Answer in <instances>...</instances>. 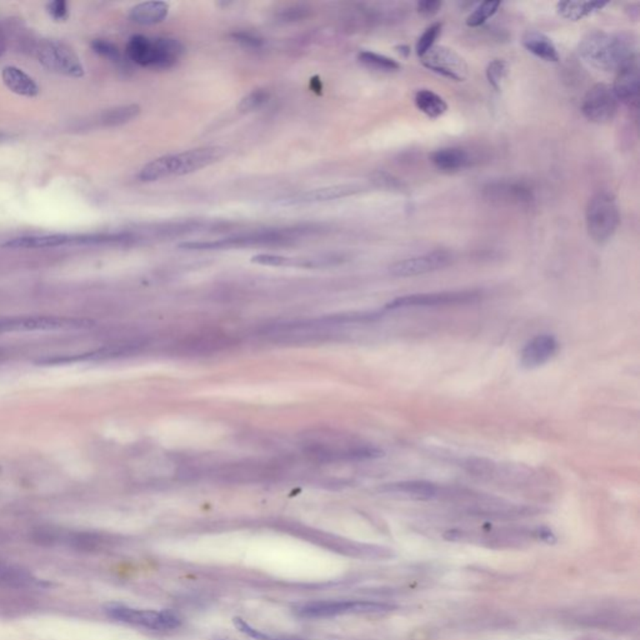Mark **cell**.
Wrapping results in <instances>:
<instances>
[{"label":"cell","mask_w":640,"mask_h":640,"mask_svg":"<svg viewBox=\"0 0 640 640\" xmlns=\"http://www.w3.org/2000/svg\"><path fill=\"white\" fill-rule=\"evenodd\" d=\"M36 58L47 69L63 76L80 78L84 76L83 64L73 49L56 41H43L36 47Z\"/></svg>","instance_id":"obj_6"},{"label":"cell","mask_w":640,"mask_h":640,"mask_svg":"<svg viewBox=\"0 0 640 640\" xmlns=\"http://www.w3.org/2000/svg\"><path fill=\"white\" fill-rule=\"evenodd\" d=\"M414 103L423 114L430 119L441 117L448 109L445 100L433 90L420 89L414 97Z\"/></svg>","instance_id":"obj_26"},{"label":"cell","mask_w":640,"mask_h":640,"mask_svg":"<svg viewBox=\"0 0 640 640\" xmlns=\"http://www.w3.org/2000/svg\"><path fill=\"white\" fill-rule=\"evenodd\" d=\"M452 261H453V256L450 253L444 252V250H435L432 253L408 258V259L394 263L389 268V272L392 276H398V278L423 276V274L447 268Z\"/></svg>","instance_id":"obj_13"},{"label":"cell","mask_w":640,"mask_h":640,"mask_svg":"<svg viewBox=\"0 0 640 640\" xmlns=\"http://www.w3.org/2000/svg\"><path fill=\"white\" fill-rule=\"evenodd\" d=\"M305 8H291V9H288L285 10L284 13L280 14V18L283 21H296V19H300L303 18L305 15Z\"/></svg>","instance_id":"obj_39"},{"label":"cell","mask_w":640,"mask_h":640,"mask_svg":"<svg viewBox=\"0 0 640 640\" xmlns=\"http://www.w3.org/2000/svg\"><path fill=\"white\" fill-rule=\"evenodd\" d=\"M49 15L56 21H65L68 18V3L65 0H56L47 5Z\"/></svg>","instance_id":"obj_36"},{"label":"cell","mask_w":640,"mask_h":640,"mask_svg":"<svg viewBox=\"0 0 640 640\" xmlns=\"http://www.w3.org/2000/svg\"><path fill=\"white\" fill-rule=\"evenodd\" d=\"M522 44L530 54L537 56L544 62L557 63L559 60V53H558L555 44L551 42L549 36H547L540 32H537V30L525 32L522 36Z\"/></svg>","instance_id":"obj_21"},{"label":"cell","mask_w":640,"mask_h":640,"mask_svg":"<svg viewBox=\"0 0 640 640\" xmlns=\"http://www.w3.org/2000/svg\"><path fill=\"white\" fill-rule=\"evenodd\" d=\"M639 64L638 56H635L617 71L613 91L619 102L630 108H637L639 100Z\"/></svg>","instance_id":"obj_16"},{"label":"cell","mask_w":640,"mask_h":640,"mask_svg":"<svg viewBox=\"0 0 640 640\" xmlns=\"http://www.w3.org/2000/svg\"><path fill=\"white\" fill-rule=\"evenodd\" d=\"M508 71H509L508 63L504 59H494L493 62L489 63L487 71H485L489 84L498 91L502 90L503 84L508 76Z\"/></svg>","instance_id":"obj_31"},{"label":"cell","mask_w":640,"mask_h":640,"mask_svg":"<svg viewBox=\"0 0 640 640\" xmlns=\"http://www.w3.org/2000/svg\"><path fill=\"white\" fill-rule=\"evenodd\" d=\"M0 583L10 586H29L36 583V579L29 571L21 569L19 566L8 564L0 562Z\"/></svg>","instance_id":"obj_27"},{"label":"cell","mask_w":640,"mask_h":640,"mask_svg":"<svg viewBox=\"0 0 640 640\" xmlns=\"http://www.w3.org/2000/svg\"><path fill=\"white\" fill-rule=\"evenodd\" d=\"M224 155L225 149L223 146H200L178 154L163 155L143 166L139 172L138 179L151 183L172 177H181L212 166L224 158Z\"/></svg>","instance_id":"obj_2"},{"label":"cell","mask_w":640,"mask_h":640,"mask_svg":"<svg viewBox=\"0 0 640 640\" xmlns=\"http://www.w3.org/2000/svg\"><path fill=\"white\" fill-rule=\"evenodd\" d=\"M559 351L557 338L551 334H539L524 345L519 363L524 369H537L555 357Z\"/></svg>","instance_id":"obj_15"},{"label":"cell","mask_w":640,"mask_h":640,"mask_svg":"<svg viewBox=\"0 0 640 640\" xmlns=\"http://www.w3.org/2000/svg\"><path fill=\"white\" fill-rule=\"evenodd\" d=\"M232 38L234 42L239 43L244 48L259 49L264 45V41L261 36L249 32H236L232 34Z\"/></svg>","instance_id":"obj_35"},{"label":"cell","mask_w":640,"mask_h":640,"mask_svg":"<svg viewBox=\"0 0 640 640\" xmlns=\"http://www.w3.org/2000/svg\"><path fill=\"white\" fill-rule=\"evenodd\" d=\"M392 609V606L375 602H317L299 606L296 609V614L307 619H320L343 614L386 613Z\"/></svg>","instance_id":"obj_7"},{"label":"cell","mask_w":640,"mask_h":640,"mask_svg":"<svg viewBox=\"0 0 640 640\" xmlns=\"http://www.w3.org/2000/svg\"><path fill=\"white\" fill-rule=\"evenodd\" d=\"M500 7V1H484L475 8L474 12H472L468 18H467V25L470 28H476L481 27L489 18L496 15L498 9Z\"/></svg>","instance_id":"obj_30"},{"label":"cell","mask_w":640,"mask_h":640,"mask_svg":"<svg viewBox=\"0 0 640 640\" xmlns=\"http://www.w3.org/2000/svg\"><path fill=\"white\" fill-rule=\"evenodd\" d=\"M269 93L267 90L256 89L249 93L247 97L243 98L239 103L238 109L241 113H250V111H258L262 108L264 104L268 102Z\"/></svg>","instance_id":"obj_33"},{"label":"cell","mask_w":640,"mask_h":640,"mask_svg":"<svg viewBox=\"0 0 640 640\" xmlns=\"http://www.w3.org/2000/svg\"><path fill=\"white\" fill-rule=\"evenodd\" d=\"M1 49H3V45H1V41H0V53H1Z\"/></svg>","instance_id":"obj_42"},{"label":"cell","mask_w":640,"mask_h":640,"mask_svg":"<svg viewBox=\"0 0 640 640\" xmlns=\"http://www.w3.org/2000/svg\"><path fill=\"white\" fill-rule=\"evenodd\" d=\"M91 322L79 318L25 316L0 319V334L24 331H79L91 327Z\"/></svg>","instance_id":"obj_4"},{"label":"cell","mask_w":640,"mask_h":640,"mask_svg":"<svg viewBox=\"0 0 640 640\" xmlns=\"http://www.w3.org/2000/svg\"><path fill=\"white\" fill-rule=\"evenodd\" d=\"M487 199L494 203L525 207L534 201V190L523 181H494L484 188Z\"/></svg>","instance_id":"obj_14"},{"label":"cell","mask_w":640,"mask_h":640,"mask_svg":"<svg viewBox=\"0 0 640 640\" xmlns=\"http://www.w3.org/2000/svg\"><path fill=\"white\" fill-rule=\"evenodd\" d=\"M606 1H559L557 4L558 14L562 15L564 19L571 21H578L584 19L589 15L597 13L606 7Z\"/></svg>","instance_id":"obj_25"},{"label":"cell","mask_w":640,"mask_h":640,"mask_svg":"<svg viewBox=\"0 0 640 640\" xmlns=\"http://www.w3.org/2000/svg\"><path fill=\"white\" fill-rule=\"evenodd\" d=\"M128 59L140 67L153 68L154 63V44L153 39L144 35H134L126 44Z\"/></svg>","instance_id":"obj_24"},{"label":"cell","mask_w":640,"mask_h":640,"mask_svg":"<svg viewBox=\"0 0 640 640\" xmlns=\"http://www.w3.org/2000/svg\"><path fill=\"white\" fill-rule=\"evenodd\" d=\"M380 492L406 496L413 500H430L439 496L441 488L427 481H404L386 484L380 488Z\"/></svg>","instance_id":"obj_18"},{"label":"cell","mask_w":640,"mask_h":640,"mask_svg":"<svg viewBox=\"0 0 640 640\" xmlns=\"http://www.w3.org/2000/svg\"><path fill=\"white\" fill-rule=\"evenodd\" d=\"M479 299L478 291L463 290V291H441V293H421L395 298L386 304V309H403V308H418V307H444L458 304L473 303Z\"/></svg>","instance_id":"obj_11"},{"label":"cell","mask_w":640,"mask_h":640,"mask_svg":"<svg viewBox=\"0 0 640 640\" xmlns=\"http://www.w3.org/2000/svg\"><path fill=\"white\" fill-rule=\"evenodd\" d=\"M433 166L443 173H455L469 168L473 163L470 153L463 148L449 146L441 148L432 154Z\"/></svg>","instance_id":"obj_19"},{"label":"cell","mask_w":640,"mask_h":640,"mask_svg":"<svg viewBox=\"0 0 640 640\" xmlns=\"http://www.w3.org/2000/svg\"><path fill=\"white\" fill-rule=\"evenodd\" d=\"M13 138V134L7 133V131H0V143H5L8 140Z\"/></svg>","instance_id":"obj_41"},{"label":"cell","mask_w":640,"mask_h":640,"mask_svg":"<svg viewBox=\"0 0 640 640\" xmlns=\"http://www.w3.org/2000/svg\"><path fill=\"white\" fill-rule=\"evenodd\" d=\"M1 472H3V469H1V467H0V474H1Z\"/></svg>","instance_id":"obj_43"},{"label":"cell","mask_w":640,"mask_h":640,"mask_svg":"<svg viewBox=\"0 0 640 640\" xmlns=\"http://www.w3.org/2000/svg\"><path fill=\"white\" fill-rule=\"evenodd\" d=\"M585 224L588 234L598 244H606L617 233L620 224L619 208L609 192L594 194L586 204Z\"/></svg>","instance_id":"obj_3"},{"label":"cell","mask_w":640,"mask_h":640,"mask_svg":"<svg viewBox=\"0 0 640 640\" xmlns=\"http://www.w3.org/2000/svg\"><path fill=\"white\" fill-rule=\"evenodd\" d=\"M115 234H50L21 236L7 241L3 247L9 249H45L56 248L63 245H89L115 243Z\"/></svg>","instance_id":"obj_5"},{"label":"cell","mask_w":640,"mask_h":640,"mask_svg":"<svg viewBox=\"0 0 640 640\" xmlns=\"http://www.w3.org/2000/svg\"><path fill=\"white\" fill-rule=\"evenodd\" d=\"M233 623L234 626L241 630V633L247 634L250 638H253L255 640H278L269 637L267 634L262 633L261 630H256L254 628L249 626L248 623L245 620L241 619V618H234L233 619Z\"/></svg>","instance_id":"obj_37"},{"label":"cell","mask_w":640,"mask_h":640,"mask_svg":"<svg viewBox=\"0 0 640 640\" xmlns=\"http://www.w3.org/2000/svg\"><path fill=\"white\" fill-rule=\"evenodd\" d=\"M1 78L8 89L18 96L33 98L39 93L34 79L16 67H5L1 71Z\"/></svg>","instance_id":"obj_23"},{"label":"cell","mask_w":640,"mask_h":640,"mask_svg":"<svg viewBox=\"0 0 640 640\" xmlns=\"http://www.w3.org/2000/svg\"><path fill=\"white\" fill-rule=\"evenodd\" d=\"M139 114H140V107L131 104V105H124V107H119V108L105 111L100 120L107 126H115V125L125 124L131 122L138 117Z\"/></svg>","instance_id":"obj_28"},{"label":"cell","mask_w":640,"mask_h":640,"mask_svg":"<svg viewBox=\"0 0 640 640\" xmlns=\"http://www.w3.org/2000/svg\"><path fill=\"white\" fill-rule=\"evenodd\" d=\"M441 28H443L441 23H434L430 27L426 29V32L423 34L420 35V38L417 42V48H415L417 54L419 58L424 56L428 50H430L435 45V41L441 35Z\"/></svg>","instance_id":"obj_32"},{"label":"cell","mask_w":640,"mask_h":640,"mask_svg":"<svg viewBox=\"0 0 640 640\" xmlns=\"http://www.w3.org/2000/svg\"><path fill=\"white\" fill-rule=\"evenodd\" d=\"M111 619L133 626H144L153 630H170L180 626L177 614L170 610H139L128 606H109L105 609Z\"/></svg>","instance_id":"obj_9"},{"label":"cell","mask_w":640,"mask_h":640,"mask_svg":"<svg viewBox=\"0 0 640 640\" xmlns=\"http://www.w3.org/2000/svg\"><path fill=\"white\" fill-rule=\"evenodd\" d=\"M441 7H443L441 1H438V0H424V1L418 3L417 10H418L419 14L424 15V16H433L441 10Z\"/></svg>","instance_id":"obj_38"},{"label":"cell","mask_w":640,"mask_h":640,"mask_svg":"<svg viewBox=\"0 0 640 640\" xmlns=\"http://www.w3.org/2000/svg\"><path fill=\"white\" fill-rule=\"evenodd\" d=\"M290 232L285 230H263L248 234L238 235L227 239L210 241H193L180 244L179 248L186 250H218V249L243 248L254 245H269L285 243L290 239Z\"/></svg>","instance_id":"obj_8"},{"label":"cell","mask_w":640,"mask_h":640,"mask_svg":"<svg viewBox=\"0 0 640 640\" xmlns=\"http://www.w3.org/2000/svg\"><path fill=\"white\" fill-rule=\"evenodd\" d=\"M154 64L155 69H169L184 54L183 44L173 38H154Z\"/></svg>","instance_id":"obj_20"},{"label":"cell","mask_w":640,"mask_h":640,"mask_svg":"<svg viewBox=\"0 0 640 640\" xmlns=\"http://www.w3.org/2000/svg\"><path fill=\"white\" fill-rule=\"evenodd\" d=\"M362 190L363 188L360 186H355V184L325 186V188H318V189H311L308 192H300V193L290 195L280 200L279 203L282 206L317 204V203H323V201L348 198L351 195L360 193Z\"/></svg>","instance_id":"obj_17"},{"label":"cell","mask_w":640,"mask_h":640,"mask_svg":"<svg viewBox=\"0 0 640 640\" xmlns=\"http://www.w3.org/2000/svg\"><path fill=\"white\" fill-rule=\"evenodd\" d=\"M618 105L619 100L615 97L610 85L595 84L585 94L582 103V113L591 123L606 124L617 115Z\"/></svg>","instance_id":"obj_10"},{"label":"cell","mask_w":640,"mask_h":640,"mask_svg":"<svg viewBox=\"0 0 640 640\" xmlns=\"http://www.w3.org/2000/svg\"><path fill=\"white\" fill-rule=\"evenodd\" d=\"M359 62L364 64L365 67L371 69L380 70V71H398L401 68L399 63L394 60L389 56H382L374 52H360L358 56Z\"/></svg>","instance_id":"obj_29"},{"label":"cell","mask_w":640,"mask_h":640,"mask_svg":"<svg viewBox=\"0 0 640 640\" xmlns=\"http://www.w3.org/2000/svg\"><path fill=\"white\" fill-rule=\"evenodd\" d=\"M421 64L434 73L454 82H463L468 76V64L453 49L434 45L420 58Z\"/></svg>","instance_id":"obj_12"},{"label":"cell","mask_w":640,"mask_h":640,"mask_svg":"<svg viewBox=\"0 0 640 640\" xmlns=\"http://www.w3.org/2000/svg\"><path fill=\"white\" fill-rule=\"evenodd\" d=\"M169 13L166 1H144L131 9L129 19L139 25H154L164 21Z\"/></svg>","instance_id":"obj_22"},{"label":"cell","mask_w":640,"mask_h":640,"mask_svg":"<svg viewBox=\"0 0 640 640\" xmlns=\"http://www.w3.org/2000/svg\"><path fill=\"white\" fill-rule=\"evenodd\" d=\"M629 9L630 10H626V13L629 14V18H632L634 21H638V18H639V5L638 4H632Z\"/></svg>","instance_id":"obj_40"},{"label":"cell","mask_w":640,"mask_h":640,"mask_svg":"<svg viewBox=\"0 0 640 640\" xmlns=\"http://www.w3.org/2000/svg\"><path fill=\"white\" fill-rule=\"evenodd\" d=\"M91 48L97 53L98 56H104L109 59L111 62L122 63V54L119 49L113 44V43L104 41V39H96L91 43Z\"/></svg>","instance_id":"obj_34"},{"label":"cell","mask_w":640,"mask_h":640,"mask_svg":"<svg viewBox=\"0 0 640 640\" xmlns=\"http://www.w3.org/2000/svg\"><path fill=\"white\" fill-rule=\"evenodd\" d=\"M579 54L595 69L617 73L624 64L637 56L635 41L628 33L594 30L580 41Z\"/></svg>","instance_id":"obj_1"}]
</instances>
